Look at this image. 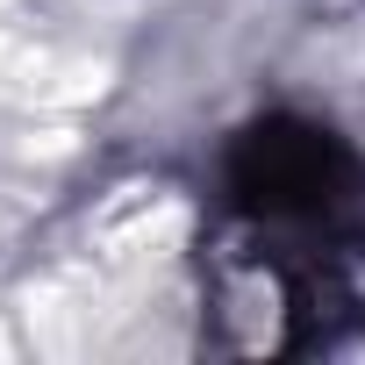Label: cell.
<instances>
[{
  "instance_id": "obj_1",
  "label": "cell",
  "mask_w": 365,
  "mask_h": 365,
  "mask_svg": "<svg viewBox=\"0 0 365 365\" xmlns=\"http://www.w3.org/2000/svg\"><path fill=\"white\" fill-rule=\"evenodd\" d=\"M222 179H230L237 215H251L265 230H308V222L344 208L358 165H351V150L329 129H315L301 115H265V122H251L230 143V172Z\"/></svg>"
}]
</instances>
